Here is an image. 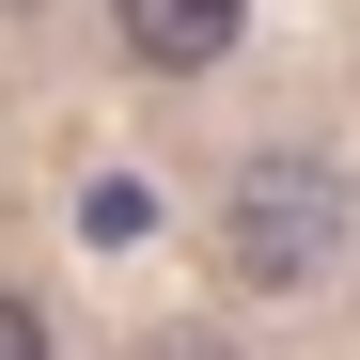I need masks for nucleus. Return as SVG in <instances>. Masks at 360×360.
I'll return each mask as SVG.
<instances>
[{
    "instance_id": "obj_2",
    "label": "nucleus",
    "mask_w": 360,
    "mask_h": 360,
    "mask_svg": "<svg viewBox=\"0 0 360 360\" xmlns=\"http://www.w3.org/2000/svg\"><path fill=\"white\" fill-rule=\"evenodd\" d=\"M110 16H126V47H141L157 79H204L219 47L251 32V0H110Z\"/></svg>"
},
{
    "instance_id": "obj_4",
    "label": "nucleus",
    "mask_w": 360,
    "mask_h": 360,
    "mask_svg": "<svg viewBox=\"0 0 360 360\" xmlns=\"http://www.w3.org/2000/svg\"><path fill=\"white\" fill-rule=\"evenodd\" d=\"M141 360H235V345H219V329H157Z\"/></svg>"
},
{
    "instance_id": "obj_3",
    "label": "nucleus",
    "mask_w": 360,
    "mask_h": 360,
    "mask_svg": "<svg viewBox=\"0 0 360 360\" xmlns=\"http://www.w3.org/2000/svg\"><path fill=\"white\" fill-rule=\"evenodd\" d=\"M0 360H47V314H32V297H0Z\"/></svg>"
},
{
    "instance_id": "obj_1",
    "label": "nucleus",
    "mask_w": 360,
    "mask_h": 360,
    "mask_svg": "<svg viewBox=\"0 0 360 360\" xmlns=\"http://www.w3.org/2000/svg\"><path fill=\"white\" fill-rule=\"evenodd\" d=\"M219 266L251 282V297H314V282L345 266V172L297 157V141L251 157V172L219 188Z\"/></svg>"
}]
</instances>
